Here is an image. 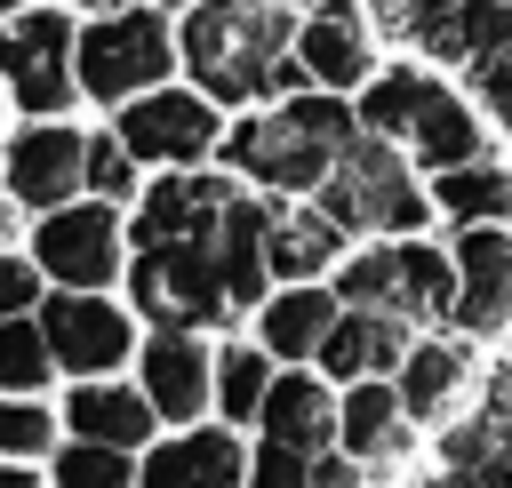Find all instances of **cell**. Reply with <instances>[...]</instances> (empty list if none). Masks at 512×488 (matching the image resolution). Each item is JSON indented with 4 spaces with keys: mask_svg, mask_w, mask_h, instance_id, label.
Instances as JSON below:
<instances>
[{
    "mask_svg": "<svg viewBox=\"0 0 512 488\" xmlns=\"http://www.w3.org/2000/svg\"><path fill=\"white\" fill-rule=\"evenodd\" d=\"M32 264L48 272V288H120V272H128V208H112L96 192L48 208L32 224Z\"/></svg>",
    "mask_w": 512,
    "mask_h": 488,
    "instance_id": "11",
    "label": "cell"
},
{
    "mask_svg": "<svg viewBox=\"0 0 512 488\" xmlns=\"http://www.w3.org/2000/svg\"><path fill=\"white\" fill-rule=\"evenodd\" d=\"M336 312H344V296L328 280H272V296L248 312V336L280 368H304V360H320V336L336 328Z\"/></svg>",
    "mask_w": 512,
    "mask_h": 488,
    "instance_id": "19",
    "label": "cell"
},
{
    "mask_svg": "<svg viewBox=\"0 0 512 488\" xmlns=\"http://www.w3.org/2000/svg\"><path fill=\"white\" fill-rule=\"evenodd\" d=\"M40 296H48V272L32 264V248L24 256L0 248V312H40Z\"/></svg>",
    "mask_w": 512,
    "mask_h": 488,
    "instance_id": "33",
    "label": "cell"
},
{
    "mask_svg": "<svg viewBox=\"0 0 512 488\" xmlns=\"http://www.w3.org/2000/svg\"><path fill=\"white\" fill-rule=\"evenodd\" d=\"M16 8H32V0H0V16H16Z\"/></svg>",
    "mask_w": 512,
    "mask_h": 488,
    "instance_id": "37",
    "label": "cell"
},
{
    "mask_svg": "<svg viewBox=\"0 0 512 488\" xmlns=\"http://www.w3.org/2000/svg\"><path fill=\"white\" fill-rule=\"evenodd\" d=\"M280 8H312V0H280Z\"/></svg>",
    "mask_w": 512,
    "mask_h": 488,
    "instance_id": "38",
    "label": "cell"
},
{
    "mask_svg": "<svg viewBox=\"0 0 512 488\" xmlns=\"http://www.w3.org/2000/svg\"><path fill=\"white\" fill-rule=\"evenodd\" d=\"M160 8H184V0H160Z\"/></svg>",
    "mask_w": 512,
    "mask_h": 488,
    "instance_id": "40",
    "label": "cell"
},
{
    "mask_svg": "<svg viewBox=\"0 0 512 488\" xmlns=\"http://www.w3.org/2000/svg\"><path fill=\"white\" fill-rule=\"evenodd\" d=\"M56 488H136V448L64 440L56 448Z\"/></svg>",
    "mask_w": 512,
    "mask_h": 488,
    "instance_id": "29",
    "label": "cell"
},
{
    "mask_svg": "<svg viewBox=\"0 0 512 488\" xmlns=\"http://www.w3.org/2000/svg\"><path fill=\"white\" fill-rule=\"evenodd\" d=\"M352 240H392V232H440V216H432V184H424V168L400 152V144H384V136H352L344 144V160L328 168V184L312 192Z\"/></svg>",
    "mask_w": 512,
    "mask_h": 488,
    "instance_id": "5",
    "label": "cell"
},
{
    "mask_svg": "<svg viewBox=\"0 0 512 488\" xmlns=\"http://www.w3.org/2000/svg\"><path fill=\"white\" fill-rule=\"evenodd\" d=\"M0 112H8V88H0Z\"/></svg>",
    "mask_w": 512,
    "mask_h": 488,
    "instance_id": "39",
    "label": "cell"
},
{
    "mask_svg": "<svg viewBox=\"0 0 512 488\" xmlns=\"http://www.w3.org/2000/svg\"><path fill=\"white\" fill-rule=\"evenodd\" d=\"M224 120H232V112H224L216 96H200L184 72L160 80V88H144V96H128V104H112L120 144H128L144 168H208L216 144H224Z\"/></svg>",
    "mask_w": 512,
    "mask_h": 488,
    "instance_id": "9",
    "label": "cell"
},
{
    "mask_svg": "<svg viewBox=\"0 0 512 488\" xmlns=\"http://www.w3.org/2000/svg\"><path fill=\"white\" fill-rule=\"evenodd\" d=\"M256 440H288V448H336V384L304 360V368H280L264 408H256Z\"/></svg>",
    "mask_w": 512,
    "mask_h": 488,
    "instance_id": "23",
    "label": "cell"
},
{
    "mask_svg": "<svg viewBox=\"0 0 512 488\" xmlns=\"http://www.w3.org/2000/svg\"><path fill=\"white\" fill-rule=\"evenodd\" d=\"M56 408L40 400V392H0V456H16V464H32L40 448H56Z\"/></svg>",
    "mask_w": 512,
    "mask_h": 488,
    "instance_id": "31",
    "label": "cell"
},
{
    "mask_svg": "<svg viewBox=\"0 0 512 488\" xmlns=\"http://www.w3.org/2000/svg\"><path fill=\"white\" fill-rule=\"evenodd\" d=\"M8 232H16V200H8V184H0V248H8Z\"/></svg>",
    "mask_w": 512,
    "mask_h": 488,
    "instance_id": "36",
    "label": "cell"
},
{
    "mask_svg": "<svg viewBox=\"0 0 512 488\" xmlns=\"http://www.w3.org/2000/svg\"><path fill=\"white\" fill-rule=\"evenodd\" d=\"M0 488H40V472H32V464H16V456H0Z\"/></svg>",
    "mask_w": 512,
    "mask_h": 488,
    "instance_id": "34",
    "label": "cell"
},
{
    "mask_svg": "<svg viewBox=\"0 0 512 488\" xmlns=\"http://www.w3.org/2000/svg\"><path fill=\"white\" fill-rule=\"evenodd\" d=\"M344 248H352V232L304 192V200H272V224H264V264H272V280H328L336 264H344Z\"/></svg>",
    "mask_w": 512,
    "mask_h": 488,
    "instance_id": "20",
    "label": "cell"
},
{
    "mask_svg": "<svg viewBox=\"0 0 512 488\" xmlns=\"http://www.w3.org/2000/svg\"><path fill=\"white\" fill-rule=\"evenodd\" d=\"M80 16L64 0H32L16 16H0V88L24 120H56L80 104Z\"/></svg>",
    "mask_w": 512,
    "mask_h": 488,
    "instance_id": "8",
    "label": "cell"
},
{
    "mask_svg": "<svg viewBox=\"0 0 512 488\" xmlns=\"http://www.w3.org/2000/svg\"><path fill=\"white\" fill-rule=\"evenodd\" d=\"M136 488H248V432L224 416L168 424L136 456Z\"/></svg>",
    "mask_w": 512,
    "mask_h": 488,
    "instance_id": "17",
    "label": "cell"
},
{
    "mask_svg": "<svg viewBox=\"0 0 512 488\" xmlns=\"http://www.w3.org/2000/svg\"><path fill=\"white\" fill-rule=\"evenodd\" d=\"M328 288L344 304L392 312L408 328H448L456 312V256L448 232H392V240H352L344 264L328 272Z\"/></svg>",
    "mask_w": 512,
    "mask_h": 488,
    "instance_id": "4",
    "label": "cell"
},
{
    "mask_svg": "<svg viewBox=\"0 0 512 488\" xmlns=\"http://www.w3.org/2000/svg\"><path fill=\"white\" fill-rule=\"evenodd\" d=\"M176 72L224 112L312 88L296 64V8L280 0H184L176 8Z\"/></svg>",
    "mask_w": 512,
    "mask_h": 488,
    "instance_id": "1",
    "label": "cell"
},
{
    "mask_svg": "<svg viewBox=\"0 0 512 488\" xmlns=\"http://www.w3.org/2000/svg\"><path fill=\"white\" fill-rule=\"evenodd\" d=\"M112 8H136V0H72V16H112Z\"/></svg>",
    "mask_w": 512,
    "mask_h": 488,
    "instance_id": "35",
    "label": "cell"
},
{
    "mask_svg": "<svg viewBox=\"0 0 512 488\" xmlns=\"http://www.w3.org/2000/svg\"><path fill=\"white\" fill-rule=\"evenodd\" d=\"M448 32H456V72L480 56H512V0H456Z\"/></svg>",
    "mask_w": 512,
    "mask_h": 488,
    "instance_id": "30",
    "label": "cell"
},
{
    "mask_svg": "<svg viewBox=\"0 0 512 488\" xmlns=\"http://www.w3.org/2000/svg\"><path fill=\"white\" fill-rule=\"evenodd\" d=\"M80 168H88V128H72V112L24 120V128H8V144H0V184H8V200L32 208V216L80 200V192H88Z\"/></svg>",
    "mask_w": 512,
    "mask_h": 488,
    "instance_id": "13",
    "label": "cell"
},
{
    "mask_svg": "<svg viewBox=\"0 0 512 488\" xmlns=\"http://www.w3.org/2000/svg\"><path fill=\"white\" fill-rule=\"evenodd\" d=\"M392 56V40L376 32L368 0H312L296 8V64L312 88H336V96H360V80Z\"/></svg>",
    "mask_w": 512,
    "mask_h": 488,
    "instance_id": "14",
    "label": "cell"
},
{
    "mask_svg": "<svg viewBox=\"0 0 512 488\" xmlns=\"http://www.w3.org/2000/svg\"><path fill=\"white\" fill-rule=\"evenodd\" d=\"M64 432L72 440H104V448H152V432H160V416H152V400H144V384H120V376H72V392H64Z\"/></svg>",
    "mask_w": 512,
    "mask_h": 488,
    "instance_id": "22",
    "label": "cell"
},
{
    "mask_svg": "<svg viewBox=\"0 0 512 488\" xmlns=\"http://www.w3.org/2000/svg\"><path fill=\"white\" fill-rule=\"evenodd\" d=\"M336 448H344L352 464H368L376 480H384V472H400V464L424 448V432L408 424V408H400V384H392V376L336 384Z\"/></svg>",
    "mask_w": 512,
    "mask_h": 488,
    "instance_id": "18",
    "label": "cell"
},
{
    "mask_svg": "<svg viewBox=\"0 0 512 488\" xmlns=\"http://www.w3.org/2000/svg\"><path fill=\"white\" fill-rule=\"evenodd\" d=\"M408 344H416V328L408 320H392V312H368V304H344L336 312V328L320 336V376L328 384H360V376H392L400 360H408Z\"/></svg>",
    "mask_w": 512,
    "mask_h": 488,
    "instance_id": "21",
    "label": "cell"
},
{
    "mask_svg": "<svg viewBox=\"0 0 512 488\" xmlns=\"http://www.w3.org/2000/svg\"><path fill=\"white\" fill-rule=\"evenodd\" d=\"M248 488H320V456L248 432Z\"/></svg>",
    "mask_w": 512,
    "mask_h": 488,
    "instance_id": "32",
    "label": "cell"
},
{
    "mask_svg": "<svg viewBox=\"0 0 512 488\" xmlns=\"http://www.w3.org/2000/svg\"><path fill=\"white\" fill-rule=\"evenodd\" d=\"M448 256H456V312H448V328H464L488 352H504L512 344V224H456Z\"/></svg>",
    "mask_w": 512,
    "mask_h": 488,
    "instance_id": "15",
    "label": "cell"
},
{
    "mask_svg": "<svg viewBox=\"0 0 512 488\" xmlns=\"http://www.w3.org/2000/svg\"><path fill=\"white\" fill-rule=\"evenodd\" d=\"M80 176H88V192H96V200L136 208V192H144V176H152V168H144V160L120 144V128L104 120V128H88V168H80Z\"/></svg>",
    "mask_w": 512,
    "mask_h": 488,
    "instance_id": "28",
    "label": "cell"
},
{
    "mask_svg": "<svg viewBox=\"0 0 512 488\" xmlns=\"http://www.w3.org/2000/svg\"><path fill=\"white\" fill-rule=\"evenodd\" d=\"M424 184H432L440 232H456V224H512V152L504 144L480 152V160H464V168H440Z\"/></svg>",
    "mask_w": 512,
    "mask_h": 488,
    "instance_id": "25",
    "label": "cell"
},
{
    "mask_svg": "<svg viewBox=\"0 0 512 488\" xmlns=\"http://www.w3.org/2000/svg\"><path fill=\"white\" fill-rule=\"evenodd\" d=\"M352 112H360V128H368V136L400 144L424 176H440V168H464V160L496 152V128H488L480 96L464 88V72L424 64L416 48H392V56L360 80Z\"/></svg>",
    "mask_w": 512,
    "mask_h": 488,
    "instance_id": "2",
    "label": "cell"
},
{
    "mask_svg": "<svg viewBox=\"0 0 512 488\" xmlns=\"http://www.w3.org/2000/svg\"><path fill=\"white\" fill-rule=\"evenodd\" d=\"M56 376V352L40 336V312H0V392H40Z\"/></svg>",
    "mask_w": 512,
    "mask_h": 488,
    "instance_id": "27",
    "label": "cell"
},
{
    "mask_svg": "<svg viewBox=\"0 0 512 488\" xmlns=\"http://www.w3.org/2000/svg\"><path fill=\"white\" fill-rule=\"evenodd\" d=\"M488 360H496V352H488L480 336H464V328H416L408 360L392 368L408 424L432 440L440 424L472 416V408H480V392H488Z\"/></svg>",
    "mask_w": 512,
    "mask_h": 488,
    "instance_id": "10",
    "label": "cell"
},
{
    "mask_svg": "<svg viewBox=\"0 0 512 488\" xmlns=\"http://www.w3.org/2000/svg\"><path fill=\"white\" fill-rule=\"evenodd\" d=\"M352 136H360L352 96H336V88H288L272 104H240L224 120L216 160L248 192H264V200H304V192L328 184V168L344 160Z\"/></svg>",
    "mask_w": 512,
    "mask_h": 488,
    "instance_id": "3",
    "label": "cell"
},
{
    "mask_svg": "<svg viewBox=\"0 0 512 488\" xmlns=\"http://www.w3.org/2000/svg\"><path fill=\"white\" fill-rule=\"evenodd\" d=\"M72 64H80V104H96V112L176 80V8L136 0V8H112V16H80Z\"/></svg>",
    "mask_w": 512,
    "mask_h": 488,
    "instance_id": "7",
    "label": "cell"
},
{
    "mask_svg": "<svg viewBox=\"0 0 512 488\" xmlns=\"http://www.w3.org/2000/svg\"><path fill=\"white\" fill-rule=\"evenodd\" d=\"M40 336L56 352V376H120L144 344V320L112 288H56L40 296Z\"/></svg>",
    "mask_w": 512,
    "mask_h": 488,
    "instance_id": "12",
    "label": "cell"
},
{
    "mask_svg": "<svg viewBox=\"0 0 512 488\" xmlns=\"http://www.w3.org/2000/svg\"><path fill=\"white\" fill-rule=\"evenodd\" d=\"M136 384H144L160 432L216 416V336H208V328H144V344H136Z\"/></svg>",
    "mask_w": 512,
    "mask_h": 488,
    "instance_id": "16",
    "label": "cell"
},
{
    "mask_svg": "<svg viewBox=\"0 0 512 488\" xmlns=\"http://www.w3.org/2000/svg\"><path fill=\"white\" fill-rule=\"evenodd\" d=\"M224 224V216H216ZM128 304L144 328H248L232 312V288H224V264H216V232L200 240H160V248H128V272H120Z\"/></svg>",
    "mask_w": 512,
    "mask_h": 488,
    "instance_id": "6",
    "label": "cell"
},
{
    "mask_svg": "<svg viewBox=\"0 0 512 488\" xmlns=\"http://www.w3.org/2000/svg\"><path fill=\"white\" fill-rule=\"evenodd\" d=\"M264 224H272V200L264 192H232L224 224H216V264H224V288H232V312L248 320L264 296H272V264H264Z\"/></svg>",
    "mask_w": 512,
    "mask_h": 488,
    "instance_id": "24",
    "label": "cell"
},
{
    "mask_svg": "<svg viewBox=\"0 0 512 488\" xmlns=\"http://www.w3.org/2000/svg\"><path fill=\"white\" fill-rule=\"evenodd\" d=\"M272 376H280V360H272L248 328H224V336H216V416H224V424L256 432V408H264Z\"/></svg>",
    "mask_w": 512,
    "mask_h": 488,
    "instance_id": "26",
    "label": "cell"
}]
</instances>
